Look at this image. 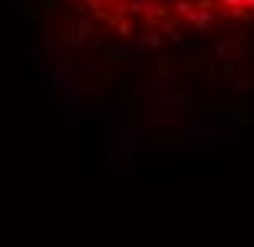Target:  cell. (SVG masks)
<instances>
[{"mask_svg":"<svg viewBox=\"0 0 254 247\" xmlns=\"http://www.w3.org/2000/svg\"><path fill=\"white\" fill-rule=\"evenodd\" d=\"M123 33H182L254 20V0H79Z\"/></svg>","mask_w":254,"mask_h":247,"instance_id":"1","label":"cell"}]
</instances>
